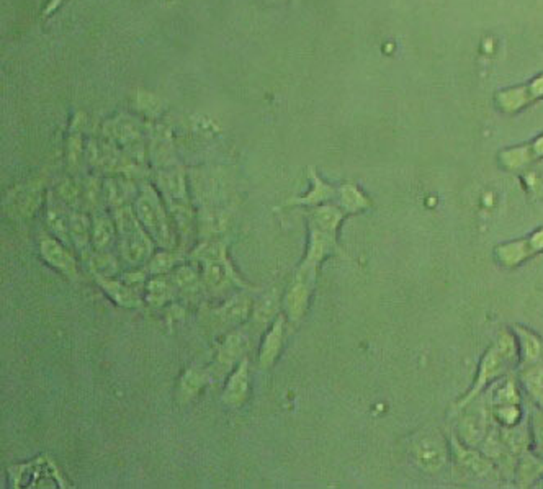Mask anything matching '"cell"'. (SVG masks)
<instances>
[{
    "label": "cell",
    "mask_w": 543,
    "mask_h": 489,
    "mask_svg": "<svg viewBox=\"0 0 543 489\" xmlns=\"http://www.w3.org/2000/svg\"><path fill=\"white\" fill-rule=\"evenodd\" d=\"M515 361H517V344H515V339L510 334L503 332L496 342L488 349V352L483 355L480 366H478L476 380L473 383L471 390L466 393V396L461 398L459 408L468 406L480 395L483 388L489 381L496 380L498 376L504 375L509 369H513Z\"/></svg>",
    "instance_id": "1"
},
{
    "label": "cell",
    "mask_w": 543,
    "mask_h": 489,
    "mask_svg": "<svg viewBox=\"0 0 543 489\" xmlns=\"http://www.w3.org/2000/svg\"><path fill=\"white\" fill-rule=\"evenodd\" d=\"M314 279H316V270L300 267L295 275V280L286 291L284 305L285 313L290 317V321L296 322L305 316L310 305V296L314 286Z\"/></svg>",
    "instance_id": "2"
},
{
    "label": "cell",
    "mask_w": 543,
    "mask_h": 489,
    "mask_svg": "<svg viewBox=\"0 0 543 489\" xmlns=\"http://www.w3.org/2000/svg\"><path fill=\"white\" fill-rule=\"evenodd\" d=\"M120 231L123 234V254L131 264L141 262L142 259L147 257L149 249H151V241L146 237V234L141 231L138 226L136 218L131 215V211L123 210L116 216Z\"/></svg>",
    "instance_id": "3"
},
{
    "label": "cell",
    "mask_w": 543,
    "mask_h": 489,
    "mask_svg": "<svg viewBox=\"0 0 543 489\" xmlns=\"http://www.w3.org/2000/svg\"><path fill=\"white\" fill-rule=\"evenodd\" d=\"M543 252V227L520 241L505 242L496 247L494 255L504 267H517L534 255Z\"/></svg>",
    "instance_id": "4"
},
{
    "label": "cell",
    "mask_w": 543,
    "mask_h": 489,
    "mask_svg": "<svg viewBox=\"0 0 543 489\" xmlns=\"http://www.w3.org/2000/svg\"><path fill=\"white\" fill-rule=\"evenodd\" d=\"M447 444L439 434H425L413 444V459L419 468L427 473H435L444 468L447 461Z\"/></svg>",
    "instance_id": "5"
},
{
    "label": "cell",
    "mask_w": 543,
    "mask_h": 489,
    "mask_svg": "<svg viewBox=\"0 0 543 489\" xmlns=\"http://www.w3.org/2000/svg\"><path fill=\"white\" fill-rule=\"evenodd\" d=\"M136 216L142 223V226L157 239L159 244H166L169 239V230L166 225V216L159 201L154 195H142L136 205Z\"/></svg>",
    "instance_id": "6"
},
{
    "label": "cell",
    "mask_w": 543,
    "mask_h": 489,
    "mask_svg": "<svg viewBox=\"0 0 543 489\" xmlns=\"http://www.w3.org/2000/svg\"><path fill=\"white\" fill-rule=\"evenodd\" d=\"M335 234L337 232L321 230V227L310 225V244H308V254L306 259L303 260L301 267L316 270L318 265L321 264L328 255L340 254Z\"/></svg>",
    "instance_id": "7"
},
{
    "label": "cell",
    "mask_w": 543,
    "mask_h": 489,
    "mask_svg": "<svg viewBox=\"0 0 543 489\" xmlns=\"http://www.w3.org/2000/svg\"><path fill=\"white\" fill-rule=\"evenodd\" d=\"M40 251L43 259L46 260L47 265H51L52 269L60 270L64 275L67 276H76V264H74L72 255L69 254L66 249H64L60 242L55 241V239H43Z\"/></svg>",
    "instance_id": "8"
},
{
    "label": "cell",
    "mask_w": 543,
    "mask_h": 489,
    "mask_svg": "<svg viewBox=\"0 0 543 489\" xmlns=\"http://www.w3.org/2000/svg\"><path fill=\"white\" fill-rule=\"evenodd\" d=\"M284 317H276L274 326L267 332V336L264 337L262 347H260V365L264 369H269L279 359L280 350L284 347Z\"/></svg>",
    "instance_id": "9"
},
{
    "label": "cell",
    "mask_w": 543,
    "mask_h": 489,
    "mask_svg": "<svg viewBox=\"0 0 543 489\" xmlns=\"http://www.w3.org/2000/svg\"><path fill=\"white\" fill-rule=\"evenodd\" d=\"M249 391V371H247V360H244L239 369L231 375L230 381L225 388V403L231 406H241L246 401Z\"/></svg>",
    "instance_id": "10"
},
{
    "label": "cell",
    "mask_w": 543,
    "mask_h": 489,
    "mask_svg": "<svg viewBox=\"0 0 543 489\" xmlns=\"http://www.w3.org/2000/svg\"><path fill=\"white\" fill-rule=\"evenodd\" d=\"M205 267H203V279L205 283L210 286V288H223L230 283L231 280V270L230 265H228L225 255L218 259H210V260H203Z\"/></svg>",
    "instance_id": "11"
},
{
    "label": "cell",
    "mask_w": 543,
    "mask_h": 489,
    "mask_svg": "<svg viewBox=\"0 0 543 489\" xmlns=\"http://www.w3.org/2000/svg\"><path fill=\"white\" fill-rule=\"evenodd\" d=\"M345 216L344 210L335 208V206L331 205H324L319 206V208L313 210L310 215V225L321 227V230H328V231H334L337 232L340 223H342Z\"/></svg>",
    "instance_id": "12"
},
{
    "label": "cell",
    "mask_w": 543,
    "mask_h": 489,
    "mask_svg": "<svg viewBox=\"0 0 543 489\" xmlns=\"http://www.w3.org/2000/svg\"><path fill=\"white\" fill-rule=\"evenodd\" d=\"M100 281V285L103 286V290L110 295V298L118 303L121 306L126 308H136L140 306V298H138L130 288H126L125 285H121L120 281L116 280H110V279H102L99 276L97 279Z\"/></svg>",
    "instance_id": "13"
},
{
    "label": "cell",
    "mask_w": 543,
    "mask_h": 489,
    "mask_svg": "<svg viewBox=\"0 0 543 489\" xmlns=\"http://www.w3.org/2000/svg\"><path fill=\"white\" fill-rule=\"evenodd\" d=\"M249 313V300L246 296H236L221 308L218 316L225 324H236L246 319Z\"/></svg>",
    "instance_id": "14"
},
{
    "label": "cell",
    "mask_w": 543,
    "mask_h": 489,
    "mask_svg": "<svg viewBox=\"0 0 543 489\" xmlns=\"http://www.w3.org/2000/svg\"><path fill=\"white\" fill-rule=\"evenodd\" d=\"M340 206H342L345 215H347V213L366 210L370 206V201L354 185H345V187L340 189Z\"/></svg>",
    "instance_id": "15"
},
{
    "label": "cell",
    "mask_w": 543,
    "mask_h": 489,
    "mask_svg": "<svg viewBox=\"0 0 543 489\" xmlns=\"http://www.w3.org/2000/svg\"><path fill=\"white\" fill-rule=\"evenodd\" d=\"M454 449H455L457 460L460 461L461 466L468 468V470L476 473V475H484V473H488L489 468H491V465H489L484 459H481L480 455L471 450H466L465 446H461L460 444L455 442Z\"/></svg>",
    "instance_id": "16"
},
{
    "label": "cell",
    "mask_w": 543,
    "mask_h": 489,
    "mask_svg": "<svg viewBox=\"0 0 543 489\" xmlns=\"http://www.w3.org/2000/svg\"><path fill=\"white\" fill-rule=\"evenodd\" d=\"M519 336V344H520V355H522V360L525 364H530V361H535L540 357V350H542V344L540 340L537 339L534 334L530 331H525L522 327L515 329Z\"/></svg>",
    "instance_id": "17"
},
{
    "label": "cell",
    "mask_w": 543,
    "mask_h": 489,
    "mask_svg": "<svg viewBox=\"0 0 543 489\" xmlns=\"http://www.w3.org/2000/svg\"><path fill=\"white\" fill-rule=\"evenodd\" d=\"M522 381L529 395L543 408V369L532 366L522 375Z\"/></svg>",
    "instance_id": "18"
},
{
    "label": "cell",
    "mask_w": 543,
    "mask_h": 489,
    "mask_svg": "<svg viewBox=\"0 0 543 489\" xmlns=\"http://www.w3.org/2000/svg\"><path fill=\"white\" fill-rule=\"evenodd\" d=\"M314 179V190L311 191V193H308L306 196H303V198H296V200H291L290 203H296V205H318L321 203V201L324 200H329L332 198V195L335 193V190L328 187L326 184H323L321 180H318L316 177L313 175Z\"/></svg>",
    "instance_id": "19"
},
{
    "label": "cell",
    "mask_w": 543,
    "mask_h": 489,
    "mask_svg": "<svg viewBox=\"0 0 543 489\" xmlns=\"http://www.w3.org/2000/svg\"><path fill=\"white\" fill-rule=\"evenodd\" d=\"M239 352H241V336H239V334H233V336L228 337L226 342L221 345L218 360H220L223 365H231L234 359L239 355Z\"/></svg>",
    "instance_id": "20"
},
{
    "label": "cell",
    "mask_w": 543,
    "mask_h": 489,
    "mask_svg": "<svg viewBox=\"0 0 543 489\" xmlns=\"http://www.w3.org/2000/svg\"><path fill=\"white\" fill-rule=\"evenodd\" d=\"M111 236H113V226H111V221L106 220V218H100V220H97V225H95V230H94L95 246L106 247L111 241Z\"/></svg>",
    "instance_id": "21"
},
{
    "label": "cell",
    "mask_w": 543,
    "mask_h": 489,
    "mask_svg": "<svg viewBox=\"0 0 543 489\" xmlns=\"http://www.w3.org/2000/svg\"><path fill=\"white\" fill-rule=\"evenodd\" d=\"M170 295V290L167 283L161 279H154L147 283V298L149 301L154 305H161L162 301H166Z\"/></svg>",
    "instance_id": "22"
},
{
    "label": "cell",
    "mask_w": 543,
    "mask_h": 489,
    "mask_svg": "<svg viewBox=\"0 0 543 489\" xmlns=\"http://www.w3.org/2000/svg\"><path fill=\"white\" fill-rule=\"evenodd\" d=\"M484 430L483 417L476 416H468L463 421V434H465V440L468 444L476 442V439H480V435Z\"/></svg>",
    "instance_id": "23"
},
{
    "label": "cell",
    "mask_w": 543,
    "mask_h": 489,
    "mask_svg": "<svg viewBox=\"0 0 543 489\" xmlns=\"http://www.w3.org/2000/svg\"><path fill=\"white\" fill-rule=\"evenodd\" d=\"M174 280L175 283L185 291H195L196 288H198V279H196L194 270L189 267H180L177 270V274H175Z\"/></svg>",
    "instance_id": "24"
},
{
    "label": "cell",
    "mask_w": 543,
    "mask_h": 489,
    "mask_svg": "<svg viewBox=\"0 0 543 489\" xmlns=\"http://www.w3.org/2000/svg\"><path fill=\"white\" fill-rule=\"evenodd\" d=\"M532 434H534L535 451L543 456V414L535 411L532 417Z\"/></svg>",
    "instance_id": "25"
},
{
    "label": "cell",
    "mask_w": 543,
    "mask_h": 489,
    "mask_svg": "<svg viewBox=\"0 0 543 489\" xmlns=\"http://www.w3.org/2000/svg\"><path fill=\"white\" fill-rule=\"evenodd\" d=\"M496 403L498 406H508V404H517L519 395L513 383H505V385L496 393Z\"/></svg>",
    "instance_id": "26"
},
{
    "label": "cell",
    "mask_w": 543,
    "mask_h": 489,
    "mask_svg": "<svg viewBox=\"0 0 543 489\" xmlns=\"http://www.w3.org/2000/svg\"><path fill=\"white\" fill-rule=\"evenodd\" d=\"M519 471H520V481L524 483L522 486H525L527 483L534 481V478L540 475V473L543 471V465L542 463L537 465V461L534 459L524 460V463L522 466H520Z\"/></svg>",
    "instance_id": "27"
},
{
    "label": "cell",
    "mask_w": 543,
    "mask_h": 489,
    "mask_svg": "<svg viewBox=\"0 0 543 489\" xmlns=\"http://www.w3.org/2000/svg\"><path fill=\"white\" fill-rule=\"evenodd\" d=\"M85 218L81 215H76L71 221V230H72V236L74 241L77 244H82L85 239H87V225H85Z\"/></svg>",
    "instance_id": "28"
},
{
    "label": "cell",
    "mask_w": 543,
    "mask_h": 489,
    "mask_svg": "<svg viewBox=\"0 0 543 489\" xmlns=\"http://www.w3.org/2000/svg\"><path fill=\"white\" fill-rule=\"evenodd\" d=\"M201 386V376L196 371H187V375L182 378V391L185 395H195Z\"/></svg>",
    "instance_id": "29"
},
{
    "label": "cell",
    "mask_w": 543,
    "mask_h": 489,
    "mask_svg": "<svg viewBox=\"0 0 543 489\" xmlns=\"http://www.w3.org/2000/svg\"><path fill=\"white\" fill-rule=\"evenodd\" d=\"M496 416L501 421H505V424H514L515 419L519 417V409L515 404H508V406H498Z\"/></svg>",
    "instance_id": "30"
},
{
    "label": "cell",
    "mask_w": 543,
    "mask_h": 489,
    "mask_svg": "<svg viewBox=\"0 0 543 489\" xmlns=\"http://www.w3.org/2000/svg\"><path fill=\"white\" fill-rule=\"evenodd\" d=\"M47 220H50V226L52 227V230L60 234L62 239H66L67 232H66V227H64V218L60 215V213L51 210L50 215H47Z\"/></svg>",
    "instance_id": "31"
}]
</instances>
